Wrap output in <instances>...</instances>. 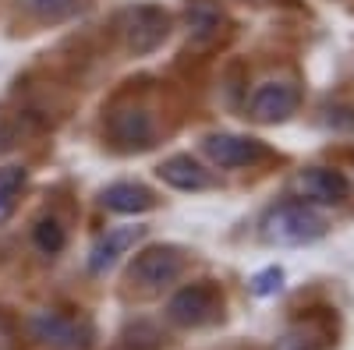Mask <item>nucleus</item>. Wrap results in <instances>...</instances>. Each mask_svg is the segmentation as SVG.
Returning a JSON list of instances; mask_svg holds the SVG:
<instances>
[{"label": "nucleus", "mask_w": 354, "mask_h": 350, "mask_svg": "<svg viewBox=\"0 0 354 350\" xmlns=\"http://www.w3.org/2000/svg\"><path fill=\"white\" fill-rule=\"evenodd\" d=\"M322 230H326L322 216L312 213L305 202H283V206H277L262 220V237L270 244H283V248L308 244V241L322 237Z\"/></svg>", "instance_id": "nucleus-1"}, {"label": "nucleus", "mask_w": 354, "mask_h": 350, "mask_svg": "<svg viewBox=\"0 0 354 350\" xmlns=\"http://www.w3.org/2000/svg\"><path fill=\"white\" fill-rule=\"evenodd\" d=\"M28 329L50 350H88L93 347L88 322L85 318H75V315H64V311H39L28 318Z\"/></svg>", "instance_id": "nucleus-2"}, {"label": "nucleus", "mask_w": 354, "mask_h": 350, "mask_svg": "<svg viewBox=\"0 0 354 350\" xmlns=\"http://www.w3.org/2000/svg\"><path fill=\"white\" fill-rule=\"evenodd\" d=\"M185 273V258L174 248H145L128 269L131 286L145 290V294H156V290L177 283V276Z\"/></svg>", "instance_id": "nucleus-3"}, {"label": "nucleus", "mask_w": 354, "mask_h": 350, "mask_svg": "<svg viewBox=\"0 0 354 350\" xmlns=\"http://www.w3.org/2000/svg\"><path fill=\"white\" fill-rule=\"evenodd\" d=\"M220 308H223V298L213 283H192V286H181L170 298L167 315L177 326H202V322H209V318H216Z\"/></svg>", "instance_id": "nucleus-4"}, {"label": "nucleus", "mask_w": 354, "mask_h": 350, "mask_svg": "<svg viewBox=\"0 0 354 350\" xmlns=\"http://www.w3.org/2000/svg\"><path fill=\"white\" fill-rule=\"evenodd\" d=\"M170 32V18L156 4H138L124 14V39L135 53H153Z\"/></svg>", "instance_id": "nucleus-5"}, {"label": "nucleus", "mask_w": 354, "mask_h": 350, "mask_svg": "<svg viewBox=\"0 0 354 350\" xmlns=\"http://www.w3.org/2000/svg\"><path fill=\"white\" fill-rule=\"evenodd\" d=\"M294 106H298V89L290 81H266L252 93L248 113L259 124H277V121H287Z\"/></svg>", "instance_id": "nucleus-6"}, {"label": "nucleus", "mask_w": 354, "mask_h": 350, "mask_svg": "<svg viewBox=\"0 0 354 350\" xmlns=\"http://www.w3.org/2000/svg\"><path fill=\"white\" fill-rule=\"evenodd\" d=\"M205 156L223 170H238V166H252L266 156V149L255 138H241V135H209L202 142Z\"/></svg>", "instance_id": "nucleus-7"}, {"label": "nucleus", "mask_w": 354, "mask_h": 350, "mask_svg": "<svg viewBox=\"0 0 354 350\" xmlns=\"http://www.w3.org/2000/svg\"><path fill=\"white\" fill-rule=\"evenodd\" d=\"M298 191L312 202H322V206H340V202L351 195V184L340 170L330 166H312L298 177Z\"/></svg>", "instance_id": "nucleus-8"}, {"label": "nucleus", "mask_w": 354, "mask_h": 350, "mask_svg": "<svg viewBox=\"0 0 354 350\" xmlns=\"http://www.w3.org/2000/svg\"><path fill=\"white\" fill-rule=\"evenodd\" d=\"M106 131L113 145H121V149H145L153 142V121L145 110H113Z\"/></svg>", "instance_id": "nucleus-9"}, {"label": "nucleus", "mask_w": 354, "mask_h": 350, "mask_svg": "<svg viewBox=\"0 0 354 350\" xmlns=\"http://www.w3.org/2000/svg\"><path fill=\"white\" fill-rule=\"evenodd\" d=\"M160 177L170 188H177V191H205V188H213V173L205 170L202 163H195L192 156H170L160 166Z\"/></svg>", "instance_id": "nucleus-10"}, {"label": "nucleus", "mask_w": 354, "mask_h": 350, "mask_svg": "<svg viewBox=\"0 0 354 350\" xmlns=\"http://www.w3.org/2000/svg\"><path fill=\"white\" fill-rule=\"evenodd\" d=\"M138 237H142V226H117V230H110L106 237H100V244L93 248V255H88V269H93V273L110 269Z\"/></svg>", "instance_id": "nucleus-11"}, {"label": "nucleus", "mask_w": 354, "mask_h": 350, "mask_svg": "<svg viewBox=\"0 0 354 350\" xmlns=\"http://www.w3.org/2000/svg\"><path fill=\"white\" fill-rule=\"evenodd\" d=\"M103 206L113 209V213H145V209L156 206V198L142 184H110L103 191Z\"/></svg>", "instance_id": "nucleus-12"}, {"label": "nucleus", "mask_w": 354, "mask_h": 350, "mask_svg": "<svg viewBox=\"0 0 354 350\" xmlns=\"http://www.w3.org/2000/svg\"><path fill=\"white\" fill-rule=\"evenodd\" d=\"M25 188V166H0V223H8Z\"/></svg>", "instance_id": "nucleus-13"}, {"label": "nucleus", "mask_w": 354, "mask_h": 350, "mask_svg": "<svg viewBox=\"0 0 354 350\" xmlns=\"http://www.w3.org/2000/svg\"><path fill=\"white\" fill-rule=\"evenodd\" d=\"M32 241H36V248L43 255H57V251H64L68 233H64V226H61V220H57V216H43L32 226Z\"/></svg>", "instance_id": "nucleus-14"}, {"label": "nucleus", "mask_w": 354, "mask_h": 350, "mask_svg": "<svg viewBox=\"0 0 354 350\" xmlns=\"http://www.w3.org/2000/svg\"><path fill=\"white\" fill-rule=\"evenodd\" d=\"M330 340H333L330 322L322 326V329H315V322H308V326H298V329L283 340V350H326Z\"/></svg>", "instance_id": "nucleus-15"}, {"label": "nucleus", "mask_w": 354, "mask_h": 350, "mask_svg": "<svg viewBox=\"0 0 354 350\" xmlns=\"http://www.w3.org/2000/svg\"><path fill=\"white\" fill-rule=\"evenodd\" d=\"M25 8L43 21H61L82 8V0H25Z\"/></svg>", "instance_id": "nucleus-16"}, {"label": "nucleus", "mask_w": 354, "mask_h": 350, "mask_svg": "<svg viewBox=\"0 0 354 350\" xmlns=\"http://www.w3.org/2000/svg\"><path fill=\"white\" fill-rule=\"evenodd\" d=\"M273 286H280V273H277V269L262 273V276H259V286H255V290H259V294H270Z\"/></svg>", "instance_id": "nucleus-17"}, {"label": "nucleus", "mask_w": 354, "mask_h": 350, "mask_svg": "<svg viewBox=\"0 0 354 350\" xmlns=\"http://www.w3.org/2000/svg\"><path fill=\"white\" fill-rule=\"evenodd\" d=\"M11 340H15V333H11V322L4 315H0V350H11Z\"/></svg>", "instance_id": "nucleus-18"}, {"label": "nucleus", "mask_w": 354, "mask_h": 350, "mask_svg": "<svg viewBox=\"0 0 354 350\" xmlns=\"http://www.w3.org/2000/svg\"><path fill=\"white\" fill-rule=\"evenodd\" d=\"M330 124H337V128H354V117H340V110H330Z\"/></svg>", "instance_id": "nucleus-19"}]
</instances>
